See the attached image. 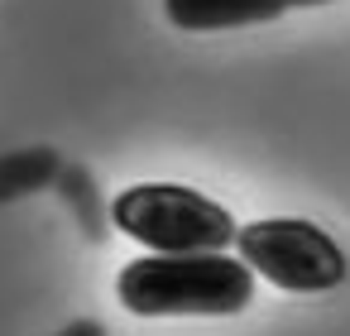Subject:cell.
Masks as SVG:
<instances>
[{"label":"cell","instance_id":"6","mask_svg":"<svg viewBox=\"0 0 350 336\" xmlns=\"http://www.w3.org/2000/svg\"><path fill=\"white\" fill-rule=\"evenodd\" d=\"M58 336H106V331H101L96 322H72V326H63Z\"/></svg>","mask_w":350,"mask_h":336},{"label":"cell","instance_id":"3","mask_svg":"<svg viewBox=\"0 0 350 336\" xmlns=\"http://www.w3.org/2000/svg\"><path fill=\"white\" fill-rule=\"evenodd\" d=\"M235 250L259 279H269L283 293H326L345 283L340 245L321 226L297 221V216H264V221L240 226Z\"/></svg>","mask_w":350,"mask_h":336},{"label":"cell","instance_id":"7","mask_svg":"<svg viewBox=\"0 0 350 336\" xmlns=\"http://www.w3.org/2000/svg\"><path fill=\"white\" fill-rule=\"evenodd\" d=\"M297 5H326V0H283V10H297Z\"/></svg>","mask_w":350,"mask_h":336},{"label":"cell","instance_id":"5","mask_svg":"<svg viewBox=\"0 0 350 336\" xmlns=\"http://www.w3.org/2000/svg\"><path fill=\"white\" fill-rule=\"evenodd\" d=\"M53 168H58L53 154H15V159H0V197H15V192L39 188Z\"/></svg>","mask_w":350,"mask_h":336},{"label":"cell","instance_id":"1","mask_svg":"<svg viewBox=\"0 0 350 336\" xmlns=\"http://www.w3.org/2000/svg\"><path fill=\"white\" fill-rule=\"evenodd\" d=\"M116 298L135 317H235L254 298V269L211 255H144L116 279Z\"/></svg>","mask_w":350,"mask_h":336},{"label":"cell","instance_id":"2","mask_svg":"<svg viewBox=\"0 0 350 336\" xmlns=\"http://www.w3.org/2000/svg\"><path fill=\"white\" fill-rule=\"evenodd\" d=\"M111 221L120 235H130L135 245H144L149 255H211L226 250L240 226L235 216L183 188V183H135L111 202Z\"/></svg>","mask_w":350,"mask_h":336},{"label":"cell","instance_id":"4","mask_svg":"<svg viewBox=\"0 0 350 336\" xmlns=\"http://www.w3.org/2000/svg\"><path fill=\"white\" fill-rule=\"evenodd\" d=\"M168 25L187 34H216V29H245L269 25L283 15V0H163Z\"/></svg>","mask_w":350,"mask_h":336}]
</instances>
